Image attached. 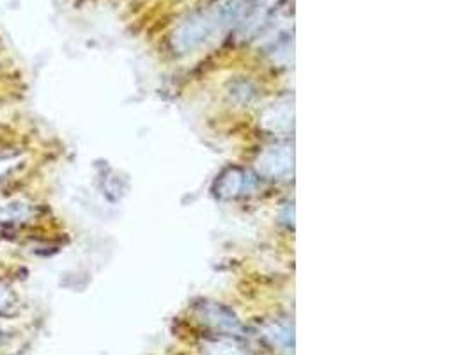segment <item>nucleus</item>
<instances>
[{"label":"nucleus","instance_id":"f257e3e1","mask_svg":"<svg viewBox=\"0 0 473 355\" xmlns=\"http://www.w3.org/2000/svg\"><path fill=\"white\" fill-rule=\"evenodd\" d=\"M218 27V18L211 16H194L188 21H184L180 27V31L174 34V46L180 48V52H188L201 45L207 36L213 34L214 29Z\"/></svg>","mask_w":473,"mask_h":355},{"label":"nucleus","instance_id":"f03ea898","mask_svg":"<svg viewBox=\"0 0 473 355\" xmlns=\"http://www.w3.org/2000/svg\"><path fill=\"white\" fill-rule=\"evenodd\" d=\"M294 153L289 144H276V146L268 148L259 158V171L261 175L268 178H282L293 171Z\"/></svg>","mask_w":473,"mask_h":355},{"label":"nucleus","instance_id":"7ed1b4c3","mask_svg":"<svg viewBox=\"0 0 473 355\" xmlns=\"http://www.w3.org/2000/svg\"><path fill=\"white\" fill-rule=\"evenodd\" d=\"M201 311L207 324H211L214 329H218V331L231 332V334H239V332H243V327L241 324H239V320L234 317L232 311L227 309V307L220 306V304H202Z\"/></svg>","mask_w":473,"mask_h":355},{"label":"nucleus","instance_id":"20e7f679","mask_svg":"<svg viewBox=\"0 0 473 355\" xmlns=\"http://www.w3.org/2000/svg\"><path fill=\"white\" fill-rule=\"evenodd\" d=\"M252 181V178L246 175L245 171L238 168L227 169L217 181V195L218 197H236V195L241 194L245 188H249V183Z\"/></svg>","mask_w":473,"mask_h":355},{"label":"nucleus","instance_id":"39448f33","mask_svg":"<svg viewBox=\"0 0 473 355\" xmlns=\"http://www.w3.org/2000/svg\"><path fill=\"white\" fill-rule=\"evenodd\" d=\"M34 215V206L28 202H11L0 206V226H18Z\"/></svg>","mask_w":473,"mask_h":355},{"label":"nucleus","instance_id":"423d86ee","mask_svg":"<svg viewBox=\"0 0 473 355\" xmlns=\"http://www.w3.org/2000/svg\"><path fill=\"white\" fill-rule=\"evenodd\" d=\"M264 126L273 130V132H280V130H289L293 125V105L291 103H276L273 105L270 110L264 114Z\"/></svg>","mask_w":473,"mask_h":355},{"label":"nucleus","instance_id":"0eeeda50","mask_svg":"<svg viewBox=\"0 0 473 355\" xmlns=\"http://www.w3.org/2000/svg\"><path fill=\"white\" fill-rule=\"evenodd\" d=\"M13 304H14V299H13V295H11L9 289L4 288V286H0V317L6 314V311L9 309V307H13Z\"/></svg>","mask_w":473,"mask_h":355}]
</instances>
